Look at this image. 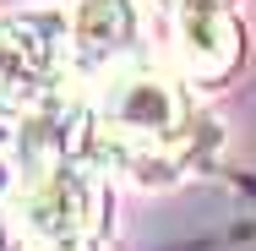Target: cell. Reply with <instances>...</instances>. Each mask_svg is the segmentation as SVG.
<instances>
[{"label": "cell", "instance_id": "cell-4", "mask_svg": "<svg viewBox=\"0 0 256 251\" xmlns=\"http://www.w3.org/2000/svg\"><path fill=\"white\" fill-rule=\"evenodd\" d=\"M169 55L186 82L212 88L240 66V22L224 0H169Z\"/></svg>", "mask_w": 256, "mask_h": 251}, {"label": "cell", "instance_id": "cell-5", "mask_svg": "<svg viewBox=\"0 0 256 251\" xmlns=\"http://www.w3.org/2000/svg\"><path fill=\"white\" fill-rule=\"evenodd\" d=\"M136 11L131 0H82L71 11V77H114L131 55Z\"/></svg>", "mask_w": 256, "mask_h": 251}, {"label": "cell", "instance_id": "cell-2", "mask_svg": "<svg viewBox=\"0 0 256 251\" xmlns=\"http://www.w3.org/2000/svg\"><path fill=\"white\" fill-rule=\"evenodd\" d=\"M104 186L71 158H44L16 186V229L38 251H93Z\"/></svg>", "mask_w": 256, "mask_h": 251}, {"label": "cell", "instance_id": "cell-1", "mask_svg": "<svg viewBox=\"0 0 256 251\" xmlns=\"http://www.w3.org/2000/svg\"><path fill=\"white\" fill-rule=\"evenodd\" d=\"M98 126H104V137L120 148V158L142 164V158H158V153L186 142L191 104L180 93V82H169L158 71H142V66H120L104 82Z\"/></svg>", "mask_w": 256, "mask_h": 251}, {"label": "cell", "instance_id": "cell-3", "mask_svg": "<svg viewBox=\"0 0 256 251\" xmlns=\"http://www.w3.org/2000/svg\"><path fill=\"white\" fill-rule=\"evenodd\" d=\"M71 77V17L16 11L0 17V109L33 115Z\"/></svg>", "mask_w": 256, "mask_h": 251}]
</instances>
